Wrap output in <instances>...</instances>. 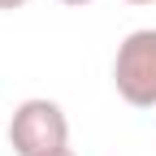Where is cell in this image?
I'll return each instance as SVG.
<instances>
[{
  "label": "cell",
  "instance_id": "4",
  "mask_svg": "<svg viewBox=\"0 0 156 156\" xmlns=\"http://www.w3.org/2000/svg\"><path fill=\"white\" fill-rule=\"evenodd\" d=\"M61 5H69V9H83V5H91V0H61Z\"/></svg>",
  "mask_w": 156,
  "mask_h": 156
},
{
  "label": "cell",
  "instance_id": "3",
  "mask_svg": "<svg viewBox=\"0 0 156 156\" xmlns=\"http://www.w3.org/2000/svg\"><path fill=\"white\" fill-rule=\"evenodd\" d=\"M30 0H0V13H13V9H26Z\"/></svg>",
  "mask_w": 156,
  "mask_h": 156
},
{
  "label": "cell",
  "instance_id": "6",
  "mask_svg": "<svg viewBox=\"0 0 156 156\" xmlns=\"http://www.w3.org/2000/svg\"><path fill=\"white\" fill-rule=\"evenodd\" d=\"M126 5H156V0H126Z\"/></svg>",
  "mask_w": 156,
  "mask_h": 156
},
{
  "label": "cell",
  "instance_id": "1",
  "mask_svg": "<svg viewBox=\"0 0 156 156\" xmlns=\"http://www.w3.org/2000/svg\"><path fill=\"white\" fill-rule=\"evenodd\" d=\"M9 143L17 156H52L69 147V117L56 100H22L9 122Z\"/></svg>",
  "mask_w": 156,
  "mask_h": 156
},
{
  "label": "cell",
  "instance_id": "5",
  "mask_svg": "<svg viewBox=\"0 0 156 156\" xmlns=\"http://www.w3.org/2000/svg\"><path fill=\"white\" fill-rule=\"evenodd\" d=\"M52 156H78V152H74V147H65V152H52Z\"/></svg>",
  "mask_w": 156,
  "mask_h": 156
},
{
  "label": "cell",
  "instance_id": "2",
  "mask_svg": "<svg viewBox=\"0 0 156 156\" xmlns=\"http://www.w3.org/2000/svg\"><path fill=\"white\" fill-rule=\"evenodd\" d=\"M113 87L130 108H156V30H130L113 56Z\"/></svg>",
  "mask_w": 156,
  "mask_h": 156
}]
</instances>
